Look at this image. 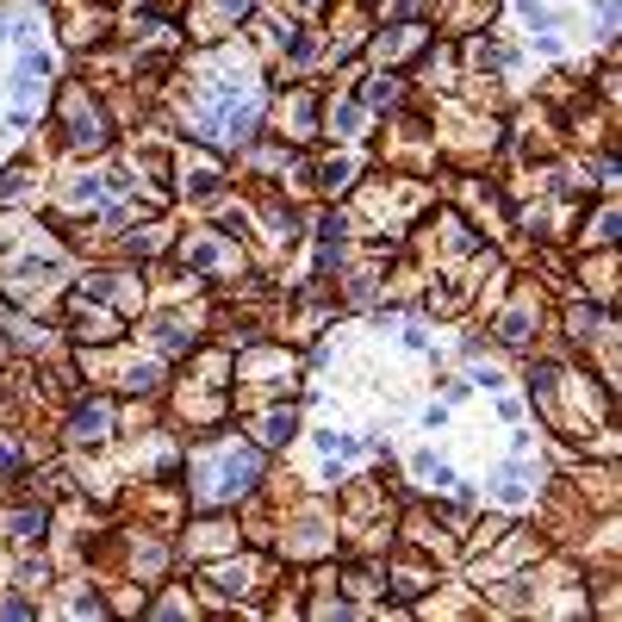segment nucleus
I'll return each instance as SVG.
<instances>
[{"instance_id": "5", "label": "nucleus", "mask_w": 622, "mask_h": 622, "mask_svg": "<svg viewBox=\"0 0 622 622\" xmlns=\"http://www.w3.org/2000/svg\"><path fill=\"white\" fill-rule=\"evenodd\" d=\"M392 100H399V81H392V75H374V81H367V94H361V106H392Z\"/></svg>"}, {"instance_id": "2", "label": "nucleus", "mask_w": 622, "mask_h": 622, "mask_svg": "<svg viewBox=\"0 0 622 622\" xmlns=\"http://www.w3.org/2000/svg\"><path fill=\"white\" fill-rule=\"evenodd\" d=\"M193 467H200V498L206 504L212 498H231V492H243L249 479H256V455H237V448H231V455H200Z\"/></svg>"}, {"instance_id": "4", "label": "nucleus", "mask_w": 622, "mask_h": 622, "mask_svg": "<svg viewBox=\"0 0 622 622\" xmlns=\"http://www.w3.org/2000/svg\"><path fill=\"white\" fill-rule=\"evenodd\" d=\"M181 187H187V193H212V187H218V162H206V156H181Z\"/></svg>"}, {"instance_id": "3", "label": "nucleus", "mask_w": 622, "mask_h": 622, "mask_svg": "<svg viewBox=\"0 0 622 622\" xmlns=\"http://www.w3.org/2000/svg\"><path fill=\"white\" fill-rule=\"evenodd\" d=\"M106 430H112V405H106V399L81 405V411H75V423H69V436H75V442H100Z\"/></svg>"}, {"instance_id": "1", "label": "nucleus", "mask_w": 622, "mask_h": 622, "mask_svg": "<svg viewBox=\"0 0 622 622\" xmlns=\"http://www.w3.org/2000/svg\"><path fill=\"white\" fill-rule=\"evenodd\" d=\"M63 131H69L75 150H100L106 137H112L106 112H100V100H94L88 88H69V94H63Z\"/></svg>"}, {"instance_id": "6", "label": "nucleus", "mask_w": 622, "mask_h": 622, "mask_svg": "<svg viewBox=\"0 0 622 622\" xmlns=\"http://www.w3.org/2000/svg\"><path fill=\"white\" fill-rule=\"evenodd\" d=\"M293 436V411H268L262 417V442H287Z\"/></svg>"}]
</instances>
